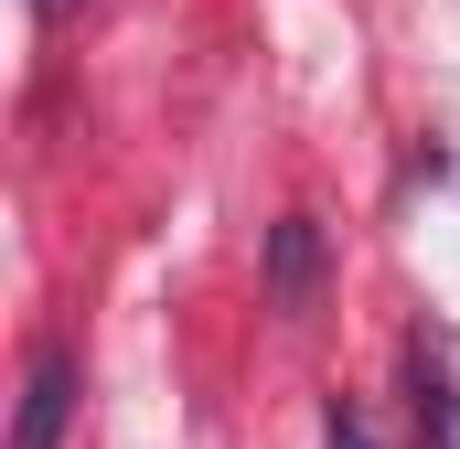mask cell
Masks as SVG:
<instances>
[{"mask_svg":"<svg viewBox=\"0 0 460 449\" xmlns=\"http://www.w3.org/2000/svg\"><path fill=\"white\" fill-rule=\"evenodd\" d=\"M65 418H75V353L65 342H32L22 407H11V449H65Z\"/></svg>","mask_w":460,"mask_h":449,"instance_id":"1","label":"cell"},{"mask_svg":"<svg viewBox=\"0 0 460 449\" xmlns=\"http://www.w3.org/2000/svg\"><path fill=\"white\" fill-rule=\"evenodd\" d=\"M322 268H332V257H322V215H279L268 224V300H279L289 321L322 311Z\"/></svg>","mask_w":460,"mask_h":449,"instance_id":"2","label":"cell"},{"mask_svg":"<svg viewBox=\"0 0 460 449\" xmlns=\"http://www.w3.org/2000/svg\"><path fill=\"white\" fill-rule=\"evenodd\" d=\"M407 396H418V418H429V439L439 449H460V385H450V353L418 332L407 342Z\"/></svg>","mask_w":460,"mask_h":449,"instance_id":"3","label":"cell"},{"mask_svg":"<svg viewBox=\"0 0 460 449\" xmlns=\"http://www.w3.org/2000/svg\"><path fill=\"white\" fill-rule=\"evenodd\" d=\"M322 449H375V428H364V407H343V396H332V407H322Z\"/></svg>","mask_w":460,"mask_h":449,"instance_id":"4","label":"cell"}]
</instances>
